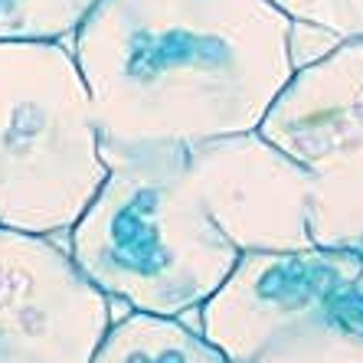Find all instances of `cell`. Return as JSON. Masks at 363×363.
Masks as SVG:
<instances>
[{"instance_id":"6da1fadb","label":"cell","mask_w":363,"mask_h":363,"mask_svg":"<svg viewBox=\"0 0 363 363\" xmlns=\"http://www.w3.org/2000/svg\"><path fill=\"white\" fill-rule=\"evenodd\" d=\"M272 0H99L72 33L101 154L259 131L291 79Z\"/></svg>"},{"instance_id":"52a82bcc","label":"cell","mask_w":363,"mask_h":363,"mask_svg":"<svg viewBox=\"0 0 363 363\" xmlns=\"http://www.w3.org/2000/svg\"><path fill=\"white\" fill-rule=\"evenodd\" d=\"M203 210L239 252L308 249L311 170L259 131L180 147Z\"/></svg>"},{"instance_id":"277c9868","label":"cell","mask_w":363,"mask_h":363,"mask_svg":"<svg viewBox=\"0 0 363 363\" xmlns=\"http://www.w3.org/2000/svg\"><path fill=\"white\" fill-rule=\"evenodd\" d=\"M259 135L311 170V239L363 252V36L295 69Z\"/></svg>"},{"instance_id":"5b68a950","label":"cell","mask_w":363,"mask_h":363,"mask_svg":"<svg viewBox=\"0 0 363 363\" xmlns=\"http://www.w3.org/2000/svg\"><path fill=\"white\" fill-rule=\"evenodd\" d=\"M357 318H363L357 249L239 252L236 269L200 304V334L229 363H245L281 337Z\"/></svg>"},{"instance_id":"3957f363","label":"cell","mask_w":363,"mask_h":363,"mask_svg":"<svg viewBox=\"0 0 363 363\" xmlns=\"http://www.w3.org/2000/svg\"><path fill=\"white\" fill-rule=\"evenodd\" d=\"M105 174L72 50L60 40H0V226L69 233Z\"/></svg>"},{"instance_id":"ba28073f","label":"cell","mask_w":363,"mask_h":363,"mask_svg":"<svg viewBox=\"0 0 363 363\" xmlns=\"http://www.w3.org/2000/svg\"><path fill=\"white\" fill-rule=\"evenodd\" d=\"M89 363H229L180 318L131 311L111 321Z\"/></svg>"},{"instance_id":"30bf717a","label":"cell","mask_w":363,"mask_h":363,"mask_svg":"<svg viewBox=\"0 0 363 363\" xmlns=\"http://www.w3.org/2000/svg\"><path fill=\"white\" fill-rule=\"evenodd\" d=\"M288 20L321 26L337 40L363 36V0H272Z\"/></svg>"},{"instance_id":"9c48e42d","label":"cell","mask_w":363,"mask_h":363,"mask_svg":"<svg viewBox=\"0 0 363 363\" xmlns=\"http://www.w3.org/2000/svg\"><path fill=\"white\" fill-rule=\"evenodd\" d=\"M99 0H0V40H62Z\"/></svg>"},{"instance_id":"7a4b0ae2","label":"cell","mask_w":363,"mask_h":363,"mask_svg":"<svg viewBox=\"0 0 363 363\" xmlns=\"http://www.w3.org/2000/svg\"><path fill=\"white\" fill-rule=\"evenodd\" d=\"M101 157L108 174L69 229L72 262L131 311L180 318L200 308L236 269L239 249L203 210L180 147Z\"/></svg>"},{"instance_id":"8992f818","label":"cell","mask_w":363,"mask_h":363,"mask_svg":"<svg viewBox=\"0 0 363 363\" xmlns=\"http://www.w3.org/2000/svg\"><path fill=\"white\" fill-rule=\"evenodd\" d=\"M108 295L50 236L0 226V363H89Z\"/></svg>"}]
</instances>
